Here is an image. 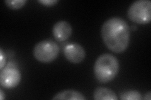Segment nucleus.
<instances>
[{
    "instance_id": "f257e3e1",
    "label": "nucleus",
    "mask_w": 151,
    "mask_h": 100,
    "mask_svg": "<svg viewBox=\"0 0 151 100\" xmlns=\"http://www.w3.org/2000/svg\"><path fill=\"white\" fill-rule=\"evenodd\" d=\"M101 35L104 43L114 53H123L129 45L130 27L124 19L120 17L110 18L104 23Z\"/></svg>"
},
{
    "instance_id": "f03ea898",
    "label": "nucleus",
    "mask_w": 151,
    "mask_h": 100,
    "mask_svg": "<svg viewBox=\"0 0 151 100\" xmlns=\"http://www.w3.org/2000/svg\"><path fill=\"white\" fill-rule=\"evenodd\" d=\"M119 68V61L116 57L105 53L99 56L94 63V73L99 82L107 83L116 77Z\"/></svg>"
},
{
    "instance_id": "7ed1b4c3",
    "label": "nucleus",
    "mask_w": 151,
    "mask_h": 100,
    "mask_svg": "<svg viewBox=\"0 0 151 100\" xmlns=\"http://www.w3.org/2000/svg\"><path fill=\"white\" fill-rule=\"evenodd\" d=\"M130 20L140 25H145L151 20V1L138 0L132 3L127 10Z\"/></svg>"
},
{
    "instance_id": "20e7f679",
    "label": "nucleus",
    "mask_w": 151,
    "mask_h": 100,
    "mask_svg": "<svg viewBox=\"0 0 151 100\" xmlns=\"http://www.w3.org/2000/svg\"><path fill=\"white\" fill-rule=\"evenodd\" d=\"M60 48L56 43L50 40H42L37 43L33 50L34 58L42 63H50L59 55Z\"/></svg>"
},
{
    "instance_id": "39448f33",
    "label": "nucleus",
    "mask_w": 151,
    "mask_h": 100,
    "mask_svg": "<svg viewBox=\"0 0 151 100\" xmlns=\"http://www.w3.org/2000/svg\"><path fill=\"white\" fill-rule=\"evenodd\" d=\"M22 75L17 66L13 62H9L0 73V83L6 89L17 87L21 82Z\"/></svg>"
},
{
    "instance_id": "423d86ee",
    "label": "nucleus",
    "mask_w": 151,
    "mask_h": 100,
    "mask_svg": "<svg viewBox=\"0 0 151 100\" xmlns=\"http://www.w3.org/2000/svg\"><path fill=\"white\" fill-rule=\"evenodd\" d=\"M64 55L70 63L78 64L82 62L86 57V51L84 48L77 43H70L64 49Z\"/></svg>"
},
{
    "instance_id": "0eeeda50",
    "label": "nucleus",
    "mask_w": 151,
    "mask_h": 100,
    "mask_svg": "<svg viewBox=\"0 0 151 100\" xmlns=\"http://www.w3.org/2000/svg\"><path fill=\"white\" fill-rule=\"evenodd\" d=\"M73 28L69 23L66 21H59L54 24L52 34L54 38L59 41L67 40L71 36Z\"/></svg>"
},
{
    "instance_id": "6e6552de",
    "label": "nucleus",
    "mask_w": 151,
    "mask_h": 100,
    "mask_svg": "<svg viewBox=\"0 0 151 100\" xmlns=\"http://www.w3.org/2000/svg\"><path fill=\"white\" fill-rule=\"evenodd\" d=\"M53 100H85L86 98L81 92L74 89H65L55 94L52 98Z\"/></svg>"
},
{
    "instance_id": "1a4fd4ad",
    "label": "nucleus",
    "mask_w": 151,
    "mask_h": 100,
    "mask_svg": "<svg viewBox=\"0 0 151 100\" xmlns=\"http://www.w3.org/2000/svg\"><path fill=\"white\" fill-rule=\"evenodd\" d=\"M93 98L95 100H118L116 93L105 87H98L94 89Z\"/></svg>"
},
{
    "instance_id": "9d476101",
    "label": "nucleus",
    "mask_w": 151,
    "mask_h": 100,
    "mask_svg": "<svg viewBox=\"0 0 151 100\" xmlns=\"http://www.w3.org/2000/svg\"><path fill=\"white\" fill-rule=\"evenodd\" d=\"M120 98L122 100H141L142 99L141 94L135 90H129L122 93Z\"/></svg>"
},
{
    "instance_id": "9b49d317",
    "label": "nucleus",
    "mask_w": 151,
    "mask_h": 100,
    "mask_svg": "<svg viewBox=\"0 0 151 100\" xmlns=\"http://www.w3.org/2000/svg\"><path fill=\"white\" fill-rule=\"evenodd\" d=\"M4 2L10 9H18L24 6L27 1V0H6Z\"/></svg>"
},
{
    "instance_id": "f8f14e48",
    "label": "nucleus",
    "mask_w": 151,
    "mask_h": 100,
    "mask_svg": "<svg viewBox=\"0 0 151 100\" xmlns=\"http://www.w3.org/2000/svg\"><path fill=\"white\" fill-rule=\"evenodd\" d=\"M38 2L45 6H52L59 2V0H38Z\"/></svg>"
},
{
    "instance_id": "ddd939ff",
    "label": "nucleus",
    "mask_w": 151,
    "mask_h": 100,
    "mask_svg": "<svg viewBox=\"0 0 151 100\" xmlns=\"http://www.w3.org/2000/svg\"><path fill=\"white\" fill-rule=\"evenodd\" d=\"M0 62H1L0 63V69L1 70L5 66L6 62V56L4 55L2 48L0 49Z\"/></svg>"
},
{
    "instance_id": "4468645a",
    "label": "nucleus",
    "mask_w": 151,
    "mask_h": 100,
    "mask_svg": "<svg viewBox=\"0 0 151 100\" xmlns=\"http://www.w3.org/2000/svg\"><path fill=\"white\" fill-rule=\"evenodd\" d=\"M144 100H150L151 99V93H150V91H149L148 93H147L144 95Z\"/></svg>"
},
{
    "instance_id": "2eb2a0df",
    "label": "nucleus",
    "mask_w": 151,
    "mask_h": 100,
    "mask_svg": "<svg viewBox=\"0 0 151 100\" xmlns=\"http://www.w3.org/2000/svg\"><path fill=\"white\" fill-rule=\"evenodd\" d=\"M4 97H5V95H4L3 90L1 89H0V99H4Z\"/></svg>"
},
{
    "instance_id": "dca6fc26",
    "label": "nucleus",
    "mask_w": 151,
    "mask_h": 100,
    "mask_svg": "<svg viewBox=\"0 0 151 100\" xmlns=\"http://www.w3.org/2000/svg\"><path fill=\"white\" fill-rule=\"evenodd\" d=\"M137 26H132V29H133L134 31H135L137 30Z\"/></svg>"
}]
</instances>
